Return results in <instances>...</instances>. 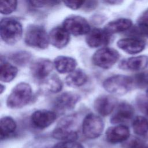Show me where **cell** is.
I'll return each instance as SVG.
<instances>
[{"instance_id":"obj_16","label":"cell","mask_w":148,"mask_h":148,"mask_svg":"<svg viewBox=\"0 0 148 148\" xmlns=\"http://www.w3.org/2000/svg\"><path fill=\"white\" fill-rule=\"evenodd\" d=\"M105 135L108 142L115 144L125 142L129 139L130 132L127 126L120 124L108 128Z\"/></svg>"},{"instance_id":"obj_1","label":"cell","mask_w":148,"mask_h":148,"mask_svg":"<svg viewBox=\"0 0 148 148\" xmlns=\"http://www.w3.org/2000/svg\"><path fill=\"white\" fill-rule=\"evenodd\" d=\"M32 91L31 86L25 82L18 83L12 90L6 100V105L11 109H20L31 100Z\"/></svg>"},{"instance_id":"obj_6","label":"cell","mask_w":148,"mask_h":148,"mask_svg":"<svg viewBox=\"0 0 148 148\" xmlns=\"http://www.w3.org/2000/svg\"><path fill=\"white\" fill-rule=\"evenodd\" d=\"M104 127V122L99 116L90 113L84 117L83 121V134L88 139H95L101 135Z\"/></svg>"},{"instance_id":"obj_20","label":"cell","mask_w":148,"mask_h":148,"mask_svg":"<svg viewBox=\"0 0 148 148\" xmlns=\"http://www.w3.org/2000/svg\"><path fill=\"white\" fill-rule=\"evenodd\" d=\"M132 24L130 19L120 18L109 22L104 27V29L112 35L113 34L122 32L129 29Z\"/></svg>"},{"instance_id":"obj_32","label":"cell","mask_w":148,"mask_h":148,"mask_svg":"<svg viewBox=\"0 0 148 148\" xmlns=\"http://www.w3.org/2000/svg\"><path fill=\"white\" fill-rule=\"evenodd\" d=\"M131 34L139 37L148 38V27L138 25L135 27L131 31Z\"/></svg>"},{"instance_id":"obj_10","label":"cell","mask_w":148,"mask_h":148,"mask_svg":"<svg viewBox=\"0 0 148 148\" xmlns=\"http://www.w3.org/2000/svg\"><path fill=\"white\" fill-rule=\"evenodd\" d=\"M80 99V96L73 92H65L58 95L54 100L53 105L59 112H64L73 109Z\"/></svg>"},{"instance_id":"obj_4","label":"cell","mask_w":148,"mask_h":148,"mask_svg":"<svg viewBox=\"0 0 148 148\" xmlns=\"http://www.w3.org/2000/svg\"><path fill=\"white\" fill-rule=\"evenodd\" d=\"M133 86L132 77L123 75L110 76L103 82V87L106 91L112 94L118 95L125 94Z\"/></svg>"},{"instance_id":"obj_31","label":"cell","mask_w":148,"mask_h":148,"mask_svg":"<svg viewBox=\"0 0 148 148\" xmlns=\"http://www.w3.org/2000/svg\"><path fill=\"white\" fill-rule=\"evenodd\" d=\"M52 148H84L82 145L76 140L61 141L55 145Z\"/></svg>"},{"instance_id":"obj_22","label":"cell","mask_w":148,"mask_h":148,"mask_svg":"<svg viewBox=\"0 0 148 148\" xmlns=\"http://www.w3.org/2000/svg\"><path fill=\"white\" fill-rule=\"evenodd\" d=\"M42 89L49 93H57L62 88V83L60 79L55 75L47 77L41 82Z\"/></svg>"},{"instance_id":"obj_26","label":"cell","mask_w":148,"mask_h":148,"mask_svg":"<svg viewBox=\"0 0 148 148\" xmlns=\"http://www.w3.org/2000/svg\"><path fill=\"white\" fill-rule=\"evenodd\" d=\"M31 58V54L25 51H19L13 53L10 58L16 64L20 66H24L29 61Z\"/></svg>"},{"instance_id":"obj_12","label":"cell","mask_w":148,"mask_h":148,"mask_svg":"<svg viewBox=\"0 0 148 148\" xmlns=\"http://www.w3.org/2000/svg\"><path fill=\"white\" fill-rule=\"evenodd\" d=\"M57 117L54 112L41 109L35 111L31 115V120L36 128L43 129L48 127L56 120Z\"/></svg>"},{"instance_id":"obj_25","label":"cell","mask_w":148,"mask_h":148,"mask_svg":"<svg viewBox=\"0 0 148 148\" xmlns=\"http://www.w3.org/2000/svg\"><path fill=\"white\" fill-rule=\"evenodd\" d=\"M134 132L138 135H144L148 132V120L141 116H137L133 121Z\"/></svg>"},{"instance_id":"obj_35","label":"cell","mask_w":148,"mask_h":148,"mask_svg":"<svg viewBox=\"0 0 148 148\" xmlns=\"http://www.w3.org/2000/svg\"><path fill=\"white\" fill-rule=\"evenodd\" d=\"M84 5H86V9H93L97 6V3L95 0H88L87 2L86 1Z\"/></svg>"},{"instance_id":"obj_38","label":"cell","mask_w":148,"mask_h":148,"mask_svg":"<svg viewBox=\"0 0 148 148\" xmlns=\"http://www.w3.org/2000/svg\"><path fill=\"white\" fill-rule=\"evenodd\" d=\"M5 86H3V85H2V84H1V86H0V93L1 94H2V92H3V91L5 90Z\"/></svg>"},{"instance_id":"obj_3","label":"cell","mask_w":148,"mask_h":148,"mask_svg":"<svg viewBox=\"0 0 148 148\" xmlns=\"http://www.w3.org/2000/svg\"><path fill=\"white\" fill-rule=\"evenodd\" d=\"M24 42L29 47L39 49H46L50 43L49 35L40 25H29L26 30Z\"/></svg>"},{"instance_id":"obj_17","label":"cell","mask_w":148,"mask_h":148,"mask_svg":"<svg viewBox=\"0 0 148 148\" xmlns=\"http://www.w3.org/2000/svg\"><path fill=\"white\" fill-rule=\"evenodd\" d=\"M50 43L55 47L62 49L69 42V33L63 27L53 28L49 34Z\"/></svg>"},{"instance_id":"obj_19","label":"cell","mask_w":148,"mask_h":148,"mask_svg":"<svg viewBox=\"0 0 148 148\" xmlns=\"http://www.w3.org/2000/svg\"><path fill=\"white\" fill-rule=\"evenodd\" d=\"M53 63L56 70L60 73H71L75 69L77 66V62L75 59L64 56L57 57Z\"/></svg>"},{"instance_id":"obj_9","label":"cell","mask_w":148,"mask_h":148,"mask_svg":"<svg viewBox=\"0 0 148 148\" xmlns=\"http://www.w3.org/2000/svg\"><path fill=\"white\" fill-rule=\"evenodd\" d=\"M54 66V63L50 60L39 58L31 64L30 72L34 78L39 81H43L49 77Z\"/></svg>"},{"instance_id":"obj_29","label":"cell","mask_w":148,"mask_h":148,"mask_svg":"<svg viewBox=\"0 0 148 148\" xmlns=\"http://www.w3.org/2000/svg\"><path fill=\"white\" fill-rule=\"evenodd\" d=\"M124 148H148V144L137 138L127 139L123 144Z\"/></svg>"},{"instance_id":"obj_24","label":"cell","mask_w":148,"mask_h":148,"mask_svg":"<svg viewBox=\"0 0 148 148\" xmlns=\"http://www.w3.org/2000/svg\"><path fill=\"white\" fill-rule=\"evenodd\" d=\"M16 123L14 119L9 116L2 117L0 120V136L2 140L12 135L16 130Z\"/></svg>"},{"instance_id":"obj_23","label":"cell","mask_w":148,"mask_h":148,"mask_svg":"<svg viewBox=\"0 0 148 148\" xmlns=\"http://www.w3.org/2000/svg\"><path fill=\"white\" fill-rule=\"evenodd\" d=\"M18 72L17 68L8 62L1 60L0 80L1 82L8 83L13 80Z\"/></svg>"},{"instance_id":"obj_30","label":"cell","mask_w":148,"mask_h":148,"mask_svg":"<svg viewBox=\"0 0 148 148\" xmlns=\"http://www.w3.org/2000/svg\"><path fill=\"white\" fill-rule=\"evenodd\" d=\"M32 6L35 8L54 6L59 4L60 0H28Z\"/></svg>"},{"instance_id":"obj_5","label":"cell","mask_w":148,"mask_h":148,"mask_svg":"<svg viewBox=\"0 0 148 148\" xmlns=\"http://www.w3.org/2000/svg\"><path fill=\"white\" fill-rule=\"evenodd\" d=\"M76 117L74 115H71L63 118L53 130V137L61 141L76 140L78 134L74 129L76 124Z\"/></svg>"},{"instance_id":"obj_36","label":"cell","mask_w":148,"mask_h":148,"mask_svg":"<svg viewBox=\"0 0 148 148\" xmlns=\"http://www.w3.org/2000/svg\"><path fill=\"white\" fill-rule=\"evenodd\" d=\"M106 3L111 5H118L121 3L123 0H104Z\"/></svg>"},{"instance_id":"obj_27","label":"cell","mask_w":148,"mask_h":148,"mask_svg":"<svg viewBox=\"0 0 148 148\" xmlns=\"http://www.w3.org/2000/svg\"><path fill=\"white\" fill-rule=\"evenodd\" d=\"M17 0H0V12L2 14H9L16 9Z\"/></svg>"},{"instance_id":"obj_8","label":"cell","mask_w":148,"mask_h":148,"mask_svg":"<svg viewBox=\"0 0 148 148\" xmlns=\"http://www.w3.org/2000/svg\"><path fill=\"white\" fill-rule=\"evenodd\" d=\"M62 27L71 34L80 36L87 34L90 31L88 22L83 17L79 16H70L62 23Z\"/></svg>"},{"instance_id":"obj_13","label":"cell","mask_w":148,"mask_h":148,"mask_svg":"<svg viewBox=\"0 0 148 148\" xmlns=\"http://www.w3.org/2000/svg\"><path fill=\"white\" fill-rule=\"evenodd\" d=\"M117 100L111 95H102L98 97L94 102L95 110L100 115L106 116L110 114L115 109Z\"/></svg>"},{"instance_id":"obj_37","label":"cell","mask_w":148,"mask_h":148,"mask_svg":"<svg viewBox=\"0 0 148 148\" xmlns=\"http://www.w3.org/2000/svg\"><path fill=\"white\" fill-rule=\"evenodd\" d=\"M143 108H144L145 110V112L147 116V117H148V101L146 102L144 104V107H143Z\"/></svg>"},{"instance_id":"obj_21","label":"cell","mask_w":148,"mask_h":148,"mask_svg":"<svg viewBox=\"0 0 148 148\" xmlns=\"http://www.w3.org/2000/svg\"><path fill=\"white\" fill-rule=\"evenodd\" d=\"M88 77L86 73L82 69H75L65 78L66 84L72 87H79L86 84L87 82Z\"/></svg>"},{"instance_id":"obj_2","label":"cell","mask_w":148,"mask_h":148,"mask_svg":"<svg viewBox=\"0 0 148 148\" xmlns=\"http://www.w3.org/2000/svg\"><path fill=\"white\" fill-rule=\"evenodd\" d=\"M23 27L20 21L13 18H3L0 23L2 40L8 45H14L21 38Z\"/></svg>"},{"instance_id":"obj_7","label":"cell","mask_w":148,"mask_h":148,"mask_svg":"<svg viewBox=\"0 0 148 148\" xmlns=\"http://www.w3.org/2000/svg\"><path fill=\"white\" fill-rule=\"evenodd\" d=\"M119 52L112 48L103 47L94 53L92 57V63L101 68H110L118 61Z\"/></svg>"},{"instance_id":"obj_34","label":"cell","mask_w":148,"mask_h":148,"mask_svg":"<svg viewBox=\"0 0 148 148\" xmlns=\"http://www.w3.org/2000/svg\"><path fill=\"white\" fill-rule=\"evenodd\" d=\"M137 24L142 26L148 27V9L145 10L138 18Z\"/></svg>"},{"instance_id":"obj_11","label":"cell","mask_w":148,"mask_h":148,"mask_svg":"<svg viewBox=\"0 0 148 148\" xmlns=\"http://www.w3.org/2000/svg\"><path fill=\"white\" fill-rule=\"evenodd\" d=\"M110 35L104 29L94 28L87 34L86 42L92 48L105 46L110 42Z\"/></svg>"},{"instance_id":"obj_28","label":"cell","mask_w":148,"mask_h":148,"mask_svg":"<svg viewBox=\"0 0 148 148\" xmlns=\"http://www.w3.org/2000/svg\"><path fill=\"white\" fill-rule=\"evenodd\" d=\"M133 79L134 86L143 88L148 86V72H142L136 74Z\"/></svg>"},{"instance_id":"obj_39","label":"cell","mask_w":148,"mask_h":148,"mask_svg":"<svg viewBox=\"0 0 148 148\" xmlns=\"http://www.w3.org/2000/svg\"><path fill=\"white\" fill-rule=\"evenodd\" d=\"M146 95L148 97V88L147 89V91H146Z\"/></svg>"},{"instance_id":"obj_14","label":"cell","mask_w":148,"mask_h":148,"mask_svg":"<svg viewBox=\"0 0 148 148\" xmlns=\"http://www.w3.org/2000/svg\"><path fill=\"white\" fill-rule=\"evenodd\" d=\"M117 46L125 53L135 54L142 51L146 46L145 42L136 37L122 38L117 42Z\"/></svg>"},{"instance_id":"obj_33","label":"cell","mask_w":148,"mask_h":148,"mask_svg":"<svg viewBox=\"0 0 148 148\" xmlns=\"http://www.w3.org/2000/svg\"><path fill=\"white\" fill-rule=\"evenodd\" d=\"M64 3L69 9L77 10L80 8L85 3L86 0H62Z\"/></svg>"},{"instance_id":"obj_15","label":"cell","mask_w":148,"mask_h":148,"mask_svg":"<svg viewBox=\"0 0 148 148\" xmlns=\"http://www.w3.org/2000/svg\"><path fill=\"white\" fill-rule=\"evenodd\" d=\"M134 110L132 106L126 102L119 104L111 116L110 121L113 124H119L130 120L134 116Z\"/></svg>"},{"instance_id":"obj_18","label":"cell","mask_w":148,"mask_h":148,"mask_svg":"<svg viewBox=\"0 0 148 148\" xmlns=\"http://www.w3.org/2000/svg\"><path fill=\"white\" fill-rule=\"evenodd\" d=\"M148 65V57L146 56H139L123 60L119 66L125 71H138L145 69Z\"/></svg>"}]
</instances>
